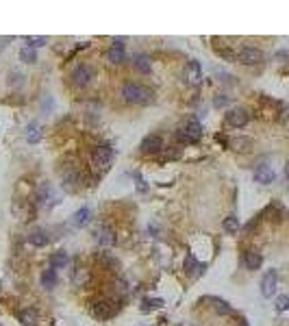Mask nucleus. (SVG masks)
I'll list each match as a JSON object with an SVG mask.
<instances>
[{"mask_svg":"<svg viewBox=\"0 0 289 326\" xmlns=\"http://www.w3.org/2000/svg\"><path fill=\"white\" fill-rule=\"evenodd\" d=\"M122 96L126 98L133 105H150L155 100V91L146 85H137V83H126L122 89Z\"/></svg>","mask_w":289,"mask_h":326,"instance_id":"nucleus-1","label":"nucleus"},{"mask_svg":"<svg viewBox=\"0 0 289 326\" xmlns=\"http://www.w3.org/2000/svg\"><path fill=\"white\" fill-rule=\"evenodd\" d=\"M203 137V126H200V122L196 118H189V122L185 124V128L178 130V139L185 141V144H194V141H198Z\"/></svg>","mask_w":289,"mask_h":326,"instance_id":"nucleus-2","label":"nucleus"},{"mask_svg":"<svg viewBox=\"0 0 289 326\" xmlns=\"http://www.w3.org/2000/svg\"><path fill=\"white\" fill-rule=\"evenodd\" d=\"M276 285H279V272L276 270H268L261 279V296L263 298H272L276 293Z\"/></svg>","mask_w":289,"mask_h":326,"instance_id":"nucleus-3","label":"nucleus"},{"mask_svg":"<svg viewBox=\"0 0 289 326\" xmlns=\"http://www.w3.org/2000/svg\"><path fill=\"white\" fill-rule=\"evenodd\" d=\"M237 61L244 63V65H257L263 61V52L259 48H252V46H244L242 50L237 52Z\"/></svg>","mask_w":289,"mask_h":326,"instance_id":"nucleus-4","label":"nucleus"},{"mask_svg":"<svg viewBox=\"0 0 289 326\" xmlns=\"http://www.w3.org/2000/svg\"><path fill=\"white\" fill-rule=\"evenodd\" d=\"M91 79H94V68H91V65L81 63V65H76V68L72 70V83H74V85L85 87Z\"/></svg>","mask_w":289,"mask_h":326,"instance_id":"nucleus-5","label":"nucleus"},{"mask_svg":"<svg viewBox=\"0 0 289 326\" xmlns=\"http://www.w3.org/2000/svg\"><path fill=\"white\" fill-rule=\"evenodd\" d=\"M248 120H250V113L246 111V109H242V107L231 109V111L226 113V124H228V126H233V128H242V126H246Z\"/></svg>","mask_w":289,"mask_h":326,"instance_id":"nucleus-6","label":"nucleus"},{"mask_svg":"<svg viewBox=\"0 0 289 326\" xmlns=\"http://www.w3.org/2000/svg\"><path fill=\"white\" fill-rule=\"evenodd\" d=\"M183 79L187 81L189 85H198L200 81H203V68H200V63L198 61H187V65H185V70H183Z\"/></svg>","mask_w":289,"mask_h":326,"instance_id":"nucleus-7","label":"nucleus"},{"mask_svg":"<svg viewBox=\"0 0 289 326\" xmlns=\"http://www.w3.org/2000/svg\"><path fill=\"white\" fill-rule=\"evenodd\" d=\"M113 157V148L109 144H98L94 150H91V161L96 163V165H107L109 161H111Z\"/></svg>","mask_w":289,"mask_h":326,"instance_id":"nucleus-8","label":"nucleus"},{"mask_svg":"<svg viewBox=\"0 0 289 326\" xmlns=\"http://www.w3.org/2000/svg\"><path fill=\"white\" fill-rule=\"evenodd\" d=\"M91 311H94V315L98 320H109V318H113V315L118 313V304L111 302V300H100V302L94 304Z\"/></svg>","mask_w":289,"mask_h":326,"instance_id":"nucleus-9","label":"nucleus"},{"mask_svg":"<svg viewBox=\"0 0 289 326\" xmlns=\"http://www.w3.org/2000/svg\"><path fill=\"white\" fill-rule=\"evenodd\" d=\"M141 152L144 155H157V152L163 150V139L159 135H146L144 139H141Z\"/></svg>","mask_w":289,"mask_h":326,"instance_id":"nucleus-10","label":"nucleus"},{"mask_svg":"<svg viewBox=\"0 0 289 326\" xmlns=\"http://www.w3.org/2000/svg\"><path fill=\"white\" fill-rule=\"evenodd\" d=\"M274 178H276V174H274V170H272L270 165H259L257 170H254V181L261 183V185L274 183Z\"/></svg>","mask_w":289,"mask_h":326,"instance_id":"nucleus-11","label":"nucleus"},{"mask_svg":"<svg viewBox=\"0 0 289 326\" xmlns=\"http://www.w3.org/2000/svg\"><path fill=\"white\" fill-rule=\"evenodd\" d=\"M107 59L111 63H122L124 61V43H122V40H113V46L107 50Z\"/></svg>","mask_w":289,"mask_h":326,"instance_id":"nucleus-12","label":"nucleus"},{"mask_svg":"<svg viewBox=\"0 0 289 326\" xmlns=\"http://www.w3.org/2000/svg\"><path fill=\"white\" fill-rule=\"evenodd\" d=\"M244 263H246L248 270H259L261 263H263V257H261L257 250H248V252L244 254Z\"/></svg>","mask_w":289,"mask_h":326,"instance_id":"nucleus-13","label":"nucleus"},{"mask_svg":"<svg viewBox=\"0 0 289 326\" xmlns=\"http://www.w3.org/2000/svg\"><path fill=\"white\" fill-rule=\"evenodd\" d=\"M206 302H213V309L217 313H222V315H231L233 313V307L228 304L226 300H222V298H215V296H209V298H205Z\"/></svg>","mask_w":289,"mask_h":326,"instance_id":"nucleus-14","label":"nucleus"},{"mask_svg":"<svg viewBox=\"0 0 289 326\" xmlns=\"http://www.w3.org/2000/svg\"><path fill=\"white\" fill-rule=\"evenodd\" d=\"M203 270H205V265H203V263H198L194 254H189V257L185 259V272H187V274L198 276V274H203Z\"/></svg>","mask_w":289,"mask_h":326,"instance_id":"nucleus-15","label":"nucleus"},{"mask_svg":"<svg viewBox=\"0 0 289 326\" xmlns=\"http://www.w3.org/2000/svg\"><path fill=\"white\" fill-rule=\"evenodd\" d=\"M18 320L24 326H37V311H33V309H22L18 313Z\"/></svg>","mask_w":289,"mask_h":326,"instance_id":"nucleus-16","label":"nucleus"},{"mask_svg":"<svg viewBox=\"0 0 289 326\" xmlns=\"http://www.w3.org/2000/svg\"><path fill=\"white\" fill-rule=\"evenodd\" d=\"M54 285H57V270H52V268L43 270V274H41V287L50 289V287H54Z\"/></svg>","mask_w":289,"mask_h":326,"instance_id":"nucleus-17","label":"nucleus"},{"mask_svg":"<svg viewBox=\"0 0 289 326\" xmlns=\"http://www.w3.org/2000/svg\"><path fill=\"white\" fill-rule=\"evenodd\" d=\"M68 265V252H54L50 257V268L52 270H61Z\"/></svg>","mask_w":289,"mask_h":326,"instance_id":"nucleus-18","label":"nucleus"},{"mask_svg":"<svg viewBox=\"0 0 289 326\" xmlns=\"http://www.w3.org/2000/svg\"><path fill=\"white\" fill-rule=\"evenodd\" d=\"M87 220H89V209H87V206H81V209L72 215L74 226H85V224H87Z\"/></svg>","mask_w":289,"mask_h":326,"instance_id":"nucleus-19","label":"nucleus"},{"mask_svg":"<svg viewBox=\"0 0 289 326\" xmlns=\"http://www.w3.org/2000/svg\"><path fill=\"white\" fill-rule=\"evenodd\" d=\"M135 68H137L141 74H148L150 70H152V65H150V59L146 57V54H139V57H135Z\"/></svg>","mask_w":289,"mask_h":326,"instance_id":"nucleus-20","label":"nucleus"},{"mask_svg":"<svg viewBox=\"0 0 289 326\" xmlns=\"http://www.w3.org/2000/svg\"><path fill=\"white\" fill-rule=\"evenodd\" d=\"M29 242L33 244V246H46L48 244V235L43 231H33L29 235Z\"/></svg>","mask_w":289,"mask_h":326,"instance_id":"nucleus-21","label":"nucleus"},{"mask_svg":"<svg viewBox=\"0 0 289 326\" xmlns=\"http://www.w3.org/2000/svg\"><path fill=\"white\" fill-rule=\"evenodd\" d=\"M224 231L228 233V235H235V233L239 231V220L235 215H228V217H224Z\"/></svg>","mask_w":289,"mask_h":326,"instance_id":"nucleus-22","label":"nucleus"},{"mask_svg":"<svg viewBox=\"0 0 289 326\" xmlns=\"http://www.w3.org/2000/svg\"><path fill=\"white\" fill-rule=\"evenodd\" d=\"M20 59H22L24 63H35V61H37V52H35V48H29V46L22 48V50H20Z\"/></svg>","mask_w":289,"mask_h":326,"instance_id":"nucleus-23","label":"nucleus"},{"mask_svg":"<svg viewBox=\"0 0 289 326\" xmlns=\"http://www.w3.org/2000/svg\"><path fill=\"white\" fill-rule=\"evenodd\" d=\"M98 242H100L102 246H109V244H113V233L109 231V228H102V231L98 233Z\"/></svg>","mask_w":289,"mask_h":326,"instance_id":"nucleus-24","label":"nucleus"},{"mask_svg":"<svg viewBox=\"0 0 289 326\" xmlns=\"http://www.w3.org/2000/svg\"><path fill=\"white\" fill-rule=\"evenodd\" d=\"M228 144H231V146H233V148H235V150H248L252 141H250V139H246V137H242V139H231V141H228Z\"/></svg>","mask_w":289,"mask_h":326,"instance_id":"nucleus-25","label":"nucleus"},{"mask_svg":"<svg viewBox=\"0 0 289 326\" xmlns=\"http://www.w3.org/2000/svg\"><path fill=\"white\" fill-rule=\"evenodd\" d=\"M274 307H276V311H289V296H279V298H276V304H274Z\"/></svg>","mask_w":289,"mask_h":326,"instance_id":"nucleus-26","label":"nucleus"},{"mask_svg":"<svg viewBox=\"0 0 289 326\" xmlns=\"http://www.w3.org/2000/svg\"><path fill=\"white\" fill-rule=\"evenodd\" d=\"M98 259L105 261V263H107L111 270H118V268H120V261H118V259H113V257H109L107 252H100V257H98Z\"/></svg>","mask_w":289,"mask_h":326,"instance_id":"nucleus-27","label":"nucleus"},{"mask_svg":"<svg viewBox=\"0 0 289 326\" xmlns=\"http://www.w3.org/2000/svg\"><path fill=\"white\" fill-rule=\"evenodd\" d=\"M24 41L29 43V48H40L46 43V37H24Z\"/></svg>","mask_w":289,"mask_h":326,"instance_id":"nucleus-28","label":"nucleus"},{"mask_svg":"<svg viewBox=\"0 0 289 326\" xmlns=\"http://www.w3.org/2000/svg\"><path fill=\"white\" fill-rule=\"evenodd\" d=\"M144 304L146 307H163V300L161 298H146Z\"/></svg>","mask_w":289,"mask_h":326,"instance_id":"nucleus-29","label":"nucleus"},{"mask_svg":"<svg viewBox=\"0 0 289 326\" xmlns=\"http://www.w3.org/2000/svg\"><path fill=\"white\" fill-rule=\"evenodd\" d=\"M213 105H215L217 109H220V107H224V105H228V98H226V96H215Z\"/></svg>","mask_w":289,"mask_h":326,"instance_id":"nucleus-30","label":"nucleus"},{"mask_svg":"<svg viewBox=\"0 0 289 326\" xmlns=\"http://www.w3.org/2000/svg\"><path fill=\"white\" fill-rule=\"evenodd\" d=\"M4 41H7V40H4V37H2V40H0V52H2V50H4V46H7V43H4Z\"/></svg>","mask_w":289,"mask_h":326,"instance_id":"nucleus-31","label":"nucleus"},{"mask_svg":"<svg viewBox=\"0 0 289 326\" xmlns=\"http://www.w3.org/2000/svg\"><path fill=\"white\" fill-rule=\"evenodd\" d=\"M239 326H248V322L246 320H239Z\"/></svg>","mask_w":289,"mask_h":326,"instance_id":"nucleus-32","label":"nucleus"},{"mask_svg":"<svg viewBox=\"0 0 289 326\" xmlns=\"http://www.w3.org/2000/svg\"><path fill=\"white\" fill-rule=\"evenodd\" d=\"M285 176L289 178V163H287V165H285Z\"/></svg>","mask_w":289,"mask_h":326,"instance_id":"nucleus-33","label":"nucleus"}]
</instances>
